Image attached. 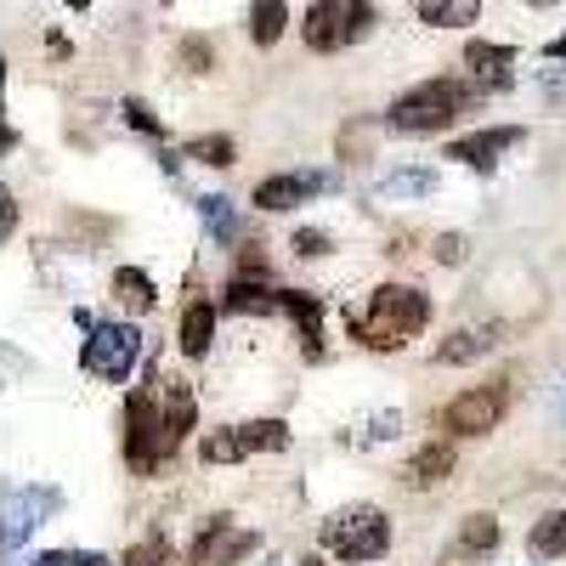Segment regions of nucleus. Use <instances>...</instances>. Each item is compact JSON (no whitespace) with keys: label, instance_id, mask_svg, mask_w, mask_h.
Returning <instances> with one entry per match:
<instances>
[{"label":"nucleus","instance_id":"1","mask_svg":"<svg viewBox=\"0 0 566 566\" xmlns=\"http://www.w3.org/2000/svg\"><path fill=\"white\" fill-rule=\"evenodd\" d=\"M424 323H431V295L408 290V283H380V290L368 295V312L346 317V328L368 352H402Z\"/></svg>","mask_w":566,"mask_h":566},{"label":"nucleus","instance_id":"2","mask_svg":"<svg viewBox=\"0 0 566 566\" xmlns=\"http://www.w3.org/2000/svg\"><path fill=\"white\" fill-rule=\"evenodd\" d=\"M476 97H482V85H470V80H424V85L408 91V97L391 103L386 125L408 130V136H431V130H448L459 114H470Z\"/></svg>","mask_w":566,"mask_h":566},{"label":"nucleus","instance_id":"3","mask_svg":"<svg viewBox=\"0 0 566 566\" xmlns=\"http://www.w3.org/2000/svg\"><path fill=\"white\" fill-rule=\"evenodd\" d=\"M317 544H323L328 555H340V560H380V555L391 549V522H386L380 510L357 504V510L328 515V522L317 527Z\"/></svg>","mask_w":566,"mask_h":566},{"label":"nucleus","instance_id":"4","mask_svg":"<svg viewBox=\"0 0 566 566\" xmlns=\"http://www.w3.org/2000/svg\"><path fill=\"white\" fill-rule=\"evenodd\" d=\"M368 29H374V7H368V0H312L306 18H301V40L312 45V52H323V57L357 45Z\"/></svg>","mask_w":566,"mask_h":566},{"label":"nucleus","instance_id":"5","mask_svg":"<svg viewBox=\"0 0 566 566\" xmlns=\"http://www.w3.org/2000/svg\"><path fill=\"white\" fill-rule=\"evenodd\" d=\"M290 448V424L283 419H250V424H227V431H210L199 442L205 464H239L250 453H283Z\"/></svg>","mask_w":566,"mask_h":566},{"label":"nucleus","instance_id":"6","mask_svg":"<svg viewBox=\"0 0 566 566\" xmlns=\"http://www.w3.org/2000/svg\"><path fill=\"white\" fill-rule=\"evenodd\" d=\"M159 437H165L159 391H130V402H125V459H130V470H142V476H148V470L165 459Z\"/></svg>","mask_w":566,"mask_h":566},{"label":"nucleus","instance_id":"7","mask_svg":"<svg viewBox=\"0 0 566 566\" xmlns=\"http://www.w3.org/2000/svg\"><path fill=\"white\" fill-rule=\"evenodd\" d=\"M142 352V335L130 323H97L91 328V340H85V374H97V380H125L130 363Z\"/></svg>","mask_w":566,"mask_h":566},{"label":"nucleus","instance_id":"8","mask_svg":"<svg viewBox=\"0 0 566 566\" xmlns=\"http://www.w3.org/2000/svg\"><path fill=\"white\" fill-rule=\"evenodd\" d=\"M504 386H476V391H459L448 408H442V431L453 437H488L499 431V419H504Z\"/></svg>","mask_w":566,"mask_h":566},{"label":"nucleus","instance_id":"9","mask_svg":"<svg viewBox=\"0 0 566 566\" xmlns=\"http://www.w3.org/2000/svg\"><path fill=\"white\" fill-rule=\"evenodd\" d=\"M250 549H255V533H244L232 515H210L205 533L193 538V555H187V566H239Z\"/></svg>","mask_w":566,"mask_h":566},{"label":"nucleus","instance_id":"10","mask_svg":"<svg viewBox=\"0 0 566 566\" xmlns=\"http://www.w3.org/2000/svg\"><path fill=\"white\" fill-rule=\"evenodd\" d=\"M515 142H522V125L476 130V136H459V142H448V159H459V165H476V170H488V165H493V154L515 148Z\"/></svg>","mask_w":566,"mask_h":566},{"label":"nucleus","instance_id":"11","mask_svg":"<svg viewBox=\"0 0 566 566\" xmlns=\"http://www.w3.org/2000/svg\"><path fill=\"white\" fill-rule=\"evenodd\" d=\"M159 397H165V437H159V448H165V459H170V453L181 448V437L193 431V391H187L181 380H165Z\"/></svg>","mask_w":566,"mask_h":566},{"label":"nucleus","instance_id":"12","mask_svg":"<svg viewBox=\"0 0 566 566\" xmlns=\"http://www.w3.org/2000/svg\"><path fill=\"white\" fill-rule=\"evenodd\" d=\"M448 476H453V448H448V442L419 448V453L402 464V482H408L413 493H424V488H442Z\"/></svg>","mask_w":566,"mask_h":566},{"label":"nucleus","instance_id":"13","mask_svg":"<svg viewBox=\"0 0 566 566\" xmlns=\"http://www.w3.org/2000/svg\"><path fill=\"white\" fill-rule=\"evenodd\" d=\"M323 187V176H266L255 187V210H295L301 199H312Z\"/></svg>","mask_w":566,"mask_h":566},{"label":"nucleus","instance_id":"14","mask_svg":"<svg viewBox=\"0 0 566 566\" xmlns=\"http://www.w3.org/2000/svg\"><path fill=\"white\" fill-rule=\"evenodd\" d=\"M277 306L301 323V340H306V357H323V301L295 290V295H277Z\"/></svg>","mask_w":566,"mask_h":566},{"label":"nucleus","instance_id":"15","mask_svg":"<svg viewBox=\"0 0 566 566\" xmlns=\"http://www.w3.org/2000/svg\"><path fill=\"white\" fill-rule=\"evenodd\" d=\"M510 63H515V45H493V40H470V45H464V69H470V74H482L493 91L510 80V74H504Z\"/></svg>","mask_w":566,"mask_h":566},{"label":"nucleus","instance_id":"16","mask_svg":"<svg viewBox=\"0 0 566 566\" xmlns=\"http://www.w3.org/2000/svg\"><path fill=\"white\" fill-rule=\"evenodd\" d=\"M114 301H119L130 317H142V312L159 306V290H154V277L142 272V266H119V272H114Z\"/></svg>","mask_w":566,"mask_h":566},{"label":"nucleus","instance_id":"17","mask_svg":"<svg viewBox=\"0 0 566 566\" xmlns=\"http://www.w3.org/2000/svg\"><path fill=\"white\" fill-rule=\"evenodd\" d=\"M413 12L431 29H470L482 18V0H413Z\"/></svg>","mask_w":566,"mask_h":566},{"label":"nucleus","instance_id":"18","mask_svg":"<svg viewBox=\"0 0 566 566\" xmlns=\"http://www.w3.org/2000/svg\"><path fill=\"white\" fill-rule=\"evenodd\" d=\"M210 335H216V306L210 301H187V312H181V352L187 357H205L210 352Z\"/></svg>","mask_w":566,"mask_h":566},{"label":"nucleus","instance_id":"19","mask_svg":"<svg viewBox=\"0 0 566 566\" xmlns=\"http://www.w3.org/2000/svg\"><path fill=\"white\" fill-rule=\"evenodd\" d=\"M283 29H290V7H283V0H255L250 7V40L255 45H277Z\"/></svg>","mask_w":566,"mask_h":566},{"label":"nucleus","instance_id":"20","mask_svg":"<svg viewBox=\"0 0 566 566\" xmlns=\"http://www.w3.org/2000/svg\"><path fill=\"white\" fill-rule=\"evenodd\" d=\"M488 346H493L488 328H459V335H448V340L437 346V363H442V368H453V363H476Z\"/></svg>","mask_w":566,"mask_h":566},{"label":"nucleus","instance_id":"21","mask_svg":"<svg viewBox=\"0 0 566 566\" xmlns=\"http://www.w3.org/2000/svg\"><path fill=\"white\" fill-rule=\"evenodd\" d=\"M221 306H227V312H283V306H277V295H272V290H261V283H250V277H232Z\"/></svg>","mask_w":566,"mask_h":566},{"label":"nucleus","instance_id":"22","mask_svg":"<svg viewBox=\"0 0 566 566\" xmlns=\"http://www.w3.org/2000/svg\"><path fill=\"white\" fill-rule=\"evenodd\" d=\"M527 549H533L538 560L566 555V510H549V515H544V522L533 527V538H527Z\"/></svg>","mask_w":566,"mask_h":566},{"label":"nucleus","instance_id":"23","mask_svg":"<svg viewBox=\"0 0 566 566\" xmlns=\"http://www.w3.org/2000/svg\"><path fill=\"white\" fill-rule=\"evenodd\" d=\"M187 159H199L210 170H227L232 159H239V148H232V136H199V142H187Z\"/></svg>","mask_w":566,"mask_h":566},{"label":"nucleus","instance_id":"24","mask_svg":"<svg viewBox=\"0 0 566 566\" xmlns=\"http://www.w3.org/2000/svg\"><path fill=\"white\" fill-rule=\"evenodd\" d=\"M499 544V522L493 515H470L464 533H459V555H488Z\"/></svg>","mask_w":566,"mask_h":566},{"label":"nucleus","instance_id":"25","mask_svg":"<svg viewBox=\"0 0 566 566\" xmlns=\"http://www.w3.org/2000/svg\"><path fill=\"white\" fill-rule=\"evenodd\" d=\"M176 63H181L187 74H210V63H216V45H210L205 34H181V45H176Z\"/></svg>","mask_w":566,"mask_h":566},{"label":"nucleus","instance_id":"26","mask_svg":"<svg viewBox=\"0 0 566 566\" xmlns=\"http://www.w3.org/2000/svg\"><path fill=\"white\" fill-rule=\"evenodd\" d=\"M119 566H176V560H170V544H165V538H142V544L125 549Z\"/></svg>","mask_w":566,"mask_h":566},{"label":"nucleus","instance_id":"27","mask_svg":"<svg viewBox=\"0 0 566 566\" xmlns=\"http://www.w3.org/2000/svg\"><path fill=\"white\" fill-rule=\"evenodd\" d=\"M199 216L210 221L216 239H232V210H227V199H205V205H199Z\"/></svg>","mask_w":566,"mask_h":566},{"label":"nucleus","instance_id":"28","mask_svg":"<svg viewBox=\"0 0 566 566\" xmlns=\"http://www.w3.org/2000/svg\"><path fill=\"white\" fill-rule=\"evenodd\" d=\"M119 114H125V119H130V125H136L142 136H165V125H159V119H154L148 108H142L136 97H125V103H119Z\"/></svg>","mask_w":566,"mask_h":566},{"label":"nucleus","instance_id":"29","mask_svg":"<svg viewBox=\"0 0 566 566\" xmlns=\"http://www.w3.org/2000/svg\"><path fill=\"white\" fill-rule=\"evenodd\" d=\"M295 255H306V261L328 255V232H317V227H301V232H295Z\"/></svg>","mask_w":566,"mask_h":566},{"label":"nucleus","instance_id":"30","mask_svg":"<svg viewBox=\"0 0 566 566\" xmlns=\"http://www.w3.org/2000/svg\"><path fill=\"white\" fill-rule=\"evenodd\" d=\"M34 566H108L103 555H80V549H52V555H40Z\"/></svg>","mask_w":566,"mask_h":566},{"label":"nucleus","instance_id":"31","mask_svg":"<svg viewBox=\"0 0 566 566\" xmlns=\"http://www.w3.org/2000/svg\"><path fill=\"white\" fill-rule=\"evenodd\" d=\"M431 250H437V261H442V266H459V261H464V250H470V244H464V239H459V232H442V239H437V244H431Z\"/></svg>","mask_w":566,"mask_h":566},{"label":"nucleus","instance_id":"32","mask_svg":"<svg viewBox=\"0 0 566 566\" xmlns=\"http://www.w3.org/2000/svg\"><path fill=\"white\" fill-rule=\"evenodd\" d=\"M255 272H266V261H261V250L250 244V250H239V277H255Z\"/></svg>","mask_w":566,"mask_h":566},{"label":"nucleus","instance_id":"33","mask_svg":"<svg viewBox=\"0 0 566 566\" xmlns=\"http://www.w3.org/2000/svg\"><path fill=\"white\" fill-rule=\"evenodd\" d=\"M0 205H7V210H0V227H7V232H12V227H18V199L7 193V199H0Z\"/></svg>","mask_w":566,"mask_h":566},{"label":"nucleus","instance_id":"34","mask_svg":"<svg viewBox=\"0 0 566 566\" xmlns=\"http://www.w3.org/2000/svg\"><path fill=\"white\" fill-rule=\"evenodd\" d=\"M544 57H555V63H560V57H566V34H555V40H549V45H544Z\"/></svg>","mask_w":566,"mask_h":566},{"label":"nucleus","instance_id":"35","mask_svg":"<svg viewBox=\"0 0 566 566\" xmlns=\"http://www.w3.org/2000/svg\"><path fill=\"white\" fill-rule=\"evenodd\" d=\"M301 566H328V560H323V555H306V560H301Z\"/></svg>","mask_w":566,"mask_h":566},{"label":"nucleus","instance_id":"36","mask_svg":"<svg viewBox=\"0 0 566 566\" xmlns=\"http://www.w3.org/2000/svg\"><path fill=\"white\" fill-rule=\"evenodd\" d=\"M527 7H555V0H527Z\"/></svg>","mask_w":566,"mask_h":566}]
</instances>
